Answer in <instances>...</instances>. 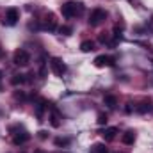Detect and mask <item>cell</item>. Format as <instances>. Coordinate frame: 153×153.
Segmentation results:
<instances>
[{
    "mask_svg": "<svg viewBox=\"0 0 153 153\" xmlns=\"http://www.w3.org/2000/svg\"><path fill=\"white\" fill-rule=\"evenodd\" d=\"M103 102H105V105L111 107V109H114L116 105H117V98H116L114 94H107V96L103 98Z\"/></svg>",
    "mask_w": 153,
    "mask_h": 153,
    "instance_id": "10",
    "label": "cell"
},
{
    "mask_svg": "<svg viewBox=\"0 0 153 153\" xmlns=\"http://www.w3.org/2000/svg\"><path fill=\"white\" fill-rule=\"evenodd\" d=\"M105 18H107V13H105L103 9H94V11L91 13V16H89V25H91V27H98Z\"/></svg>",
    "mask_w": 153,
    "mask_h": 153,
    "instance_id": "2",
    "label": "cell"
},
{
    "mask_svg": "<svg viewBox=\"0 0 153 153\" xmlns=\"http://www.w3.org/2000/svg\"><path fill=\"white\" fill-rule=\"evenodd\" d=\"M45 30H55V20H53V16L52 14H48L46 18H45V22H43V25H41Z\"/></svg>",
    "mask_w": 153,
    "mask_h": 153,
    "instance_id": "9",
    "label": "cell"
},
{
    "mask_svg": "<svg viewBox=\"0 0 153 153\" xmlns=\"http://www.w3.org/2000/svg\"><path fill=\"white\" fill-rule=\"evenodd\" d=\"M50 68H52V71H53L55 75H59V76L66 73V64H64L62 59H59V57L50 59Z\"/></svg>",
    "mask_w": 153,
    "mask_h": 153,
    "instance_id": "4",
    "label": "cell"
},
{
    "mask_svg": "<svg viewBox=\"0 0 153 153\" xmlns=\"http://www.w3.org/2000/svg\"><path fill=\"white\" fill-rule=\"evenodd\" d=\"M80 50L85 52V53H87V52H93V50H94V43H93V41H82Z\"/></svg>",
    "mask_w": 153,
    "mask_h": 153,
    "instance_id": "11",
    "label": "cell"
},
{
    "mask_svg": "<svg viewBox=\"0 0 153 153\" xmlns=\"http://www.w3.org/2000/svg\"><path fill=\"white\" fill-rule=\"evenodd\" d=\"M29 139H30V135H29L25 130H22V132L14 134V137H13V143H14V144H25Z\"/></svg>",
    "mask_w": 153,
    "mask_h": 153,
    "instance_id": "7",
    "label": "cell"
},
{
    "mask_svg": "<svg viewBox=\"0 0 153 153\" xmlns=\"http://www.w3.org/2000/svg\"><path fill=\"white\" fill-rule=\"evenodd\" d=\"M116 134H117V128H116V126H109V128H105V130L102 132V137H103L105 141H112L116 137Z\"/></svg>",
    "mask_w": 153,
    "mask_h": 153,
    "instance_id": "8",
    "label": "cell"
},
{
    "mask_svg": "<svg viewBox=\"0 0 153 153\" xmlns=\"http://www.w3.org/2000/svg\"><path fill=\"white\" fill-rule=\"evenodd\" d=\"M61 13H62V16H66V18H75V16H78V14L84 13V5H82L80 2H66V4H62Z\"/></svg>",
    "mask_w": 153,
    "mask_h": 153,
    "instance_id": "1",
    "label": "cell"
},
{
    "mask_svg": "<svg viewBox=\"0 0 153 153\" xmlns=\"http://www.w3.org/2000/svg\"><path fill=\"white\" fill-rule=\"evenodd\" d=\"M13 62H14L16 66H27V64L30 62L29 52H25V50H16V52H14V57H13Z\"/></svg>",
    "mask_w": 153,
    "mask_h": 153,
    "instance_id": "3",
    "label": "cell"
},
{
    "mask_svg": "<svg viewBox=\"0 0 153 153\" xmlns=\"http://www.w3.org/2000/svg\"><path fill=\"white\" fill-rule=\"evenodd\" d=\"M45 107H48V105H46V102H39L38 111H36V112H38V117H41V116H43V111H45Z\"/></svg>",
    "mask_w": 153,
    "mask_h": 153,
    "instance_id": "17",
    "label": "cell"
},
{
    "mask_svg": "<svg viewBox=\"0 0 153 153\" xmlns=\"http://www.w3.org/2000/svg\"><path fill=\"white\" fill-rule=\"evenodd\" d=\"M59 114H57V111H53V114H52V125L53 126H59Z\"/></svg>",
    "mask_w": 153,
    "mask_h": 153,
    "instance_id": "18",
    "label": "cell"
},
{
    "mask_svg": "<svg viewBox=\"0 0 153 153\" xmlns=\"http://www.w3.org/2000/svg\"><path fill=\"white\" fill-rule=\"evenodd\" d=\"M70 144V139H66V137H57L55 139V146H68Z\"/></svg>",
    "mask_w": 153,
    "mask_h": 153,
    "instance_id": "15",
    "label": "cell"
},
{
    "mask_svg": "<svg viewBox=\"0 0 153 153\" xmlns=\"http://www.w3.org/2000/svg\"><path fill=\"white\" fill-rule=\"evenodd\" d=\"M34 153H45V152H41V150H36V152H34Z\"/></svg>",
    "mask_w": 153,
    "mask_h": 153,
    "instance_id": "21",
    "label": "cell"
},
{
    "mask_svg": "<svg viewBox=\"0 0 153 153\" xmlns=\"http://www.w3.org/2000/svg\"><path fill=\"white\" fill-rule=\"evenodd\" d=\"M39 137L41 139H46V132H39Z\"/></svg>",
    "mask_w": 153,
    "mask_h": 153,
    "instance_id": "20",
    "label": "cell"
},
{
    "mask_svg": "<svg viewBox=\"0 0 153 153\" xmlns=\"http://www.w3.org/2000/svg\"><path fill=\"white\" fill-rule=\"evenodd\" d=\"M0 78H2V71H0Z\"/></svg>",
    "mask_w": 153,
    "mask_h": 153,
    "instance_id": "22",
    "label": "cell"
},
{
    "mask_svg": "<svg viewBox=\"0 0 153 153\" xmlns=\"http://www.w3.org/2000/svg\"><path fill=\"white\" fill-rule=\"evenodd\" d=\"M114 64V59L109 57V55H98L94 59V66L96 68H103V66H112Z\"/></svg>",
    "mask_w": 153,
    "mask_h": 153,
    "instance_id": "6",
    "label": "cell"
},
{
    "mask_svg": "<svg viewBox=\"0 0 153 153\" xmlns=\"http://www.w3.org/2000/svg\"><path fill=\"white\" fill-rule=\"evenodd\" d=\"M25 82H27L25 75H14L11 78V84H13V85H22V84H25Z\"/></svg>",
    "mask_w": 153,
    "mask_h": 153,
    "instance_id": "13",
    "label": "cell"
},
{
    "mask_svg": "<svg viewBox=\"0 0 153 153\" xmlns=\"http://www.w3.org/2000/svg\"><path fill=\"white\" fill-rule=\"evenodd\" d=\"M59 32H61V34H64V36H70V34L73 32V29H71V27H68V25H64V27H61V29H59Z\"/></svg>",
    "mask_w": 153,
    "mask_h": 153,
    "instance_id": "16",
    "label": "cell"
},
{
    "mask_svg": "<svg viewBox=\"0 0 153 153\" xmlns=\"http://www.w3.org/2000/svg\"><path fill=\"white\" fill-rule=\"evenodd\" d=\"M125 144H134V141H135V134L130 130V132H126L125 135H123V139H121Z\"/></svg>",
    "mask_w": 153,
    "mask_h": 153,
    "instance_id": "12",
    "label": "cell"
},
{
    "mask_svg": "<svg viewBox=\"0 0 153 153\" xmlns=\"http://www.w3.org/2000/svg\"><path fill=\"white\" fill-rule=\"evenodd\" d=\"M18 20H20V13H18V9H16V7H9V9L5 11L4 23H7V25H14Z\"/></svg>",
    "mask_w": 153,
    "mask_h": 153,
    "instance_id": "5",
    "label": "cell"
},
{
    "mask_svg": "<svg viewBox=\"0 0 153 153\" xmlns=\"http://www.w3.org/2000/svg\"><path fill=\"white\" fill-rule=\"evenodd\" d=\"M107 121H109L107 114H98V125H107Z\"/></svg>",
    "mask_w": 153,
    "mask_h": 153,
    "instance_id": "19",
    "label": "cell"
},
{
    "mask_svg": "<svg viewBox=\"0 0 153 153\" xmlns=\"http://www.w3.org/2000/svg\"><path fill=\"white\" fill-rule=\"evenodd\" d=\"M91 152H93V153H109V152H107V148H105L103 144H94Z\"/></svg>",
    "mask_w": 153,
    "mask_h": 153,
    "instance_id": "14",
    "label": "cell"
}]
</instances>
